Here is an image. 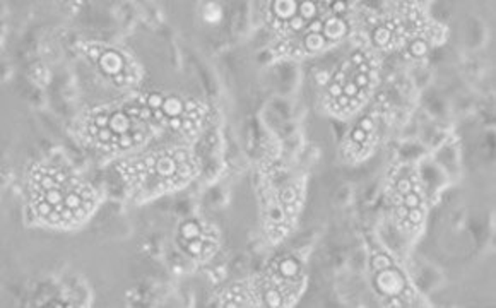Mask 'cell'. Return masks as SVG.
Returning a JSON list of instances; mask_svg holds the SVG:
<instances>
[{
	"label": "cell",
	"mask_w": 496,
	"mask_h": 308,
	"mask_svg": "<svg viewBox=\"0 0 496 308\" xmlns=\"http://www.w3.org/2000/svg\"><path fill=\"white\" fill-rule=\"evenodd\" d=\"M411 53H412V57H416V58H421V57L426 55V53H428V43H426V41H423V40L412 41V43H411Z\"/></svg>",
	"instance_id": "10"
},
{
	"label": "cell",
	"mask_w": 496,
	"mask_h": 308,
	"mask_svg": "<svg viewBox=\"0 0 496 308\" xmlns=\"http://www.w3.org/2000/svg\"><path fill=\"white\" fill-rule=\"evenodd\" d=\"M348 33H349V26L344 21V18H339V16H334L331 12L324 24V35L325 38L329 40V43L331 45L337 43V41L343 40Z\"/></svg>",
	"instance_id": "7"
},
{
	"label": "cell",
	"mask_w": 496,
	"mask_h": 308,
	"mask_svg": "<svg viewBox=\"0 0 496 308\" xmlns=\"http://www.w3.org/2000/svg\"><path fill=\"white\" fill-rule=\"evenodd\" d=\"M29 209L36 221L52 228H72L94 211L96 194L79 175L55 163H38L26 178Z\"/></svg>",
	"instance_id": "1"
},
{
	"label": "cell",
	"mask_w": 496,
	"mask_h": 308,
	"mask_svg": "<svg viewBox=\"0 0 496 308\" xmlns=\"http://www.w3.org/2000/svg\"><path fill=\"white\" fill-rule=\"evenodd\" d=\"M140 119L151 128H168L183 136H195L202 131L207 108L197 99H183L175 94L149 93L136 98Z\"/></svg>",
	"instance_id": "4"
},
{
	"label": "cell",
	"mask_w": 496,
	"mask_h": 308,
	"mask_svg": "<svg viewBox=\"0 0 496 308\" xmlns=\"http://www.w3.org/2000/svg\"><path fill=\"white\" fill-rule=\"evenodd\" d=\"M123 182L145 194H162L185 185L199 172L195 158L187 149L149 153L119 165Z\"/></svg>",
	"instance_id": "2"
},
{
	"label": "cell",
	"mask_w": 496,
	"mask_h": 308,
	"mask_svg": "<svg viewBox=\"0 0 496 308\" xmlns=\"http://www.w3.org/2000/svg\"><path fill=\"white\" fill-rule=\"evenodd\" d=\"M406 219H407V223H411V224H419L421 221H423V211H421L419 207H416V209H409L407 211Z\"/></svg>",
	"instance_id": "11"
},
{
	"label": "cell",
	"mask_w": 496,
	"mask_h": 308,
	"mask_svg": "<svg viewBox=\"0 0 496 308\" xmlns=\"http://www.w3.org/2000/svg\"><path fill=\"white\" fill-rule=\"evenodd\" d=\"M221 16H223V12L218 6H214V4H211V6L206 7V19L207 21H219Z\"/></svg>",
	"instance_id": "12"
},
{
	"label": "cell",
	"mask_w": 496,
	"mask_h": 308,
	"mask_svg": "<svg viewBox=\"0 0 496 308\" xmlns=\"http://www.w3.org/2000/svg\"><path fill=\"white\" fill-rule=\"evenodd\" d=\"M255 298L250 297L248 291L240 285L233 286L223 298V307H255Z\"/></svg>",
	"instance_id": "8"
},
{
	"label": "cell",
	"mask_w": 496,
	"mask_h": 308,
	"mask_svg": "<svg viewBox=\"0 0 496 308\" xmlns=\"http://www.w3.org/2000/svg\"><path fill=\"white\" fill-rule=\"evenodd\" d=\"M387 268H392L390 257L383 255V253H378V255L373 257V259H372V269L375 270V273H377V270L387 269Z\"/></svg>",
	"instance_id": "9"
},
{
	"label": "cell",
	"mask_w": 496,
	"mask_h": 308,
	"mask_svg": "<svg viewBox=\"0 0 496 308\" xmlns=\"http://www.w3.org/2000/svg\"><path fill=\"white\" fill-rule=\"evenodd\" d=\"M82 53L87 64L111 86H131L139 77L134 62L114 47H108L105 43H86Z\"/></svg>",
	"instance_id": "5"
},
{
	"label": "cell",
	"mask_w": 496,
	"mask_h": 308,
	"mask_svg": "<svg viewBox=\"0 0 496 308\" xmlns=\"http://www.w3.org/2000/svg\"><path fill=\"white\" fill-rule=\"evenodd\" d=\"M375 288L385 297H399L406 288V280L397 269L387 268L375 273Z\"/></svg>",
	"instance_id": "6"
},
{
	"label": "cell",
	"mask_w": 496,
	"mask_h": 308,
	"mask_svg": "<svg viewBox=\"0 0 496 308\" xmlns=\"http://www.w3.org/2000/svg\"><path fill=\"white\" fill-rule=\"evenodd\" d=\"M151 127L125 105L98 106L82 116L81 136L103 153H120L144 144Z\"/></svg>",
	"instance_id": "3"
}]
</instances>
